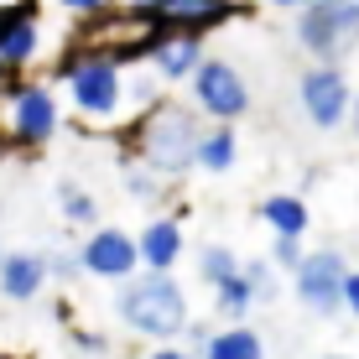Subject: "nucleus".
Here are the masks:
<instances>
[{
	"instance_id": "1",
	"label": "nucleus",
	"mask_w": 359,
	"mask_h": 359,
	"mask_svg": "<svg viewBox=\"0 0 359 359\" xmlns=\"http://www.w3.org/2000/svg\"><path fill=\"white\" fill-rule=\"evenodd\" d=\"M53 83H63L68 109L89 130H130L135 126V115H130V63H120V57L73 42L57 57Z\"/></svg>"
},
{
	"instance_id": "2",
	"label": "nucleus",
	"mask_w": 359,
	"mask_h": 359,
	"mask_svg": "<svg viewBox=\"0 0 359 359\" xmlns=\"http://www.w3.org/2000/svg\"><path fill=\"white\" fill-rule=\"evenodd\" d=\"M208 120L193 109V99H177V94H162L141 120L126 130L130 141V156L146 162L151 172H162L167 182L198 172V141H203Z\"/></svg>"
},
{
	"instance_id": "3",
	"label": "nucleus",
	"mask_w": 359,
	"mask_h": 359,
	"mask_svg": "<svg viewBox=\"0 0 359 359\" xmlns=\"http://www.w3.org/2000/svg\"><path fill=\"white\" fill-rule=\"evenodd\" d=\"M120 328L135 333V339H151V344H172L182 339V328L193 323V302H188V287H182L172 271H135L130 281H120L115 297Z\"/></svg>"
},
{
	"instance_id": "4",
	"label": "nucleus",
	"mask_w": 359,
	"mask_h": 359,
	"mask_svg": "<svg viewBox=\"0 0 359 359\" xmlns=\"http://www.w3.org/2000/svg\"><path fill=\"white\" fill-rule=\"evenodd\" d=\"M63 130V104H57L53 83L47 79H11V89L0 94V135H6L16 151H42V146L57 141Z\"/></svg>"
},
{
	"instance_id": "5",
	"label": "nucleus",
	"mask_w": 359,
	"mask_h": 359,
	"mask_svg": "<svg viewBox=\"0 0 359 359\" xmlns=\"http://www.w3.org/2000/svg\"><path fill=\"white\" fill-rule=\"evenodd\" d=\"M292 36L307 63H349L359 53V0H307L292 16Z\"/></svg>"
},
{
	"instance_id": "6",
	"label": "nucleus",
	"mask_w": 359,
	"mask_h": 359,
	"mask_svg": "<svg viewBox=\"0 0 359 359\" xmlns=\"http://www.w3.org/2000/svg\"><path fill=\"white\" fill-rule=\"evenodd\" d=\"M156 36H162L156 11L130 6V0H115L104 16L83 21V32L73 36V42L94 47V53H109V57H120V63H146V53H151Z\"/></svg>"
},
{
	"instance_id": "7",
	"label": "nucleus",
	"mask_w": 359,
	"mask_h": 359,
	"mask_svg": "<svg viewBox=\"0 0 359 359\" xmlns=\"http://www.w3.org/2000/svg\"><path fill=\"white\" fill-rule=\"evenodd\" d=\"M188 99L208 126H240V120L250 115V104H255L245 68L234 63V57H219V53H208L203 68L188 79Z\"/></svg>"
},
{
	"instance_id": "8",
	"label": "nucleus",
	"mask_w": 359,
	"mask_h": 359,
	"mask_svg": "<svg viewBox=\"0 0 359 359\" xmlns=\"http://www.w3.org/2000/svg\"><path fill=\"white\" fill-rule=\"evenodd\" d=\"M349 104H354V83L344 63H307L297 73V109L307 115V126L318 130L349 126Z\"/></svg>"
},
{
	"instance_id": "9",
	"label": "nucleus",
	"mask_w": 359,
	"mask_h": 359,
	"mask_svg": "<svg viewBox=\"0 0 359 359\" xmlns=\"http://www.w3.org/2000/svg\"><path fill=\"white\" fill-rule=\"evenodd\" d=\"M344 276H349V261H344V250H307L302 266L292 271V297L302 302V313L313 318H339L344 313Z\"/></svg>"
},
{
	"instance_id": "10",
	"label": "nucleus",
	"mask_w": 359,
	"mask_h": 359,
	"mask_svg": "<svg viewBox=\"0 0 359 359\" xmlns=\"http://www.w3.org/2000/svg\"><path fill=\"white\" fill-rule=\"evenodd\" d=\"M79 261H83V276L94 281H130L135 271H141V245H135L130 229L120 224H94L89 234H83L79 245Z\"/></svg>"
},
{
	"instance_id": "11",
	"label": "nucleus",
	"mask_w": 359,
	"mask_h": 359,
	"mask_svg": "<svg viewBox=\"0 0 359 359\" xmlns=\"http://www.w3.org/2000/svg\"><path fill=\"white\" fill-rule=\"evenodd\" d=\"M42 0H11L0 6V63L11 73H32L42 57Z\"/></svg>"
},
{
	"instance_id": "12",
	"label": "nucleus",
	"mask_w": 359,
	"mask_h": 359,
	"mask_svg": "<svg viewBox=\"0 0 359 359\" xmlns=\"http://www.w3.org/2000/svg\"><path fill=\"white\" fill-rule=\"evenodd\" d=\"M203 57H208V47H203L198 32H167L162 27V36H156L151 53H146V68H151L167 89H188V79L203 68Z\"/></svg>"
},
{
	"instance_id": "13",
	"label": "nucleus",
	"mask_w": 359,
	"mask_h": 359,
	"mask_svg": "<svg viewBox=\"0 0 359 359\" xmlns=\"http://www.w3.org/2000/svg\"><path fill=\"white\" fill-rule=\"evenodd\" d=\"M240 16H250L245 0H162V6H156V21H162L167 32H198V36L229 27V21H240Z\"/></svg>"
},
{
	"instance_id": "14",
	"label": "nucleus",
	"mask_w": 359,
	"mask_h": 359,
	"mask_svg": "<svg viewBox=\"0 0 359 359\" xmlns=\"http://www.w3.org/2000/svg\"><path fill=\"white\" fill-rule=\"evenodd\" d=\"M141 245V271H177L182 255H188V234H182L177 214H151L135 234Z\"/></svg>"
},
{
	"instance_id": "15",
	"label": "nucleus",
	"mask_w": 359,
	"mask_h": 359,
	"mask_svg": "<svg viewBox=\"0 0 359 359\" xmlns=\"http://www.w3.org/2000/svg\"><path fill=\"white\" fill-rule=\"evenodd\" d=\"M47 255L42 250H6L0 255V297L6 302H36L47 292Z\"/></svg>"
},
{
	"instance_id": "16",
	"label": "nucleus",
	"mask_w": 359,
	"mask_h": 359,
	"mask_svg": "<svg viewBox=\"0 0 359 359\" xmlns=\"http://www.w3.org/2000/svg\"><path fill=\"white\" fill-rule=\"evenodd\" d=\"M255 219L271 234H297V240H307V229H313V208H307L302 193H266L255 203Z\"/></svg>"
},
{
	"instance_id": "17",
	"label": "nucleus",
	"mask_w": 359,
	"mask_h": 359,
	"mask_svg": "<svg viewBox=\"0 0 359 359\" xmlns=\"http://www.w3.org/2000/svg\"><path fill=\"white\" fill-rule=\"evenodd\" d=\"M240 162V126H208L198 141V172L203 177H229Z\"/></svg>"
},
{
	"instance_id": "18",
	"label": "nucleus",
	"mask_w": 359,
	"mask_h": 359,
	"mask_svg": "<svg viewBox=\"0 0 359 359\" xmlns=\"http://www.w3.org/2000/svg\"><path fill=\"white\" fill-rule=\"evenodd\" d=\"M203 359H266V339L250 323H219L203 344Z\"/></svg>"
},
{
	"instance_id": "19",
	"label": "nucleus",
	"mask_w": 359,
	"mask_h": 359,
	"mask_svg": "<svg viewBox=\"0 0 359 359\" xmlns=\"http://www.w3.org/2000/svg\"><path fill=\"white\" fill-rule=\"evenodd\" d=\"M208 292H214V318L219 323H250V313L261 307V297H255L245 271H234L229 281H219V287H208Z\"/></svg>"
},
{
	"instance_id": "20",
	"label": "nucleus",
	"mask_w": 359,
	"mask_h": 359,
	"mask_svg": "<svg viewBox=\"0 0 359 359\" xmlns=\"http://www.w3.org/2000/svg\"><path fill=\"white\" fill-rule=\"evenodd\" d=\"M120 188H126V198H135L141 208H162L167 198H172V188H177V182H167L162 172H151L146 162H130L126 172H120Z\"/></svg>"
},
{
	"instance_id": "21",
	"label": "nucleus",
	"mask_w": 359,
	"mask_h": 359,
	"mask_svg": "<svg viewBox=\"0 0 359 359\" xmlns=\"http://www.w3.org/2000/svg\"><path fill=\"white\" fill-rule=\"evenodd\" d=\"M245 261L229 250V245H219V240H208V245H198V261H193V271H198V281H208V287H219V281H229L234 271H240Z\"/></svg>"
},
{
	"instance_id": "22",
	"label": "nucleus",
	"mask_w": 359,
	"mask_h": 359,
	"mask_svg": "<svg viewBox=\"0 0 359 359\" xmlns=\"http://www.w3.org/2000/svg\"><path fill=\"white\" fill-rule=\"evenodd\" d=\"M57 214L68 219V224H99V198L89 193V188H79L73 177H63L57 182Z\"/></svg>"
},
{
	"instance_id": "23",
	"label": "nucleus",
	"mask_w": 359,
	"mask_h": 359,
	"mask_svg": "<svg viewBox=\"0 0 359 359\" xmlns=\"http://www.w3.org/2000/svg\"><path fill=\"white\" fill-rule=\"evenodd\" d=\"M307 255V240H297V234H271V266L276 271H297Z\"/></svg>"
},
{
	"instance_id": "24",
	"label": "nucleus",
	"mask_w": 359,
	"mask_h": 359,
	"mask_svg": "<svg viewBox=\"0 0 359 359\" xmlns=\"http://www.w3.org/2000/svg\"><path fill=\"white\" fill-rule=\"evenodd\" d=\"M47 11H57V16H68V21H94V16H104L109 6H115V0H42Z\"/></svg>"
},
{
	"instance_id": "25",
	"label": "nucleus",
	"mask_w": 359,
	"mask_h": 359,
	"mask_svg": "<svg viewBox=\"0 0 359 359\" xmlns=\"http://www.w3.org/2000/svg\"><path fill=\"white\" fill-rule=\"evenodd\" d=\"M240 271L250 276V287H255V297H261V307L276 302V266H271V255H266V261H245Z\"/></svg>"
},
{
	"instance_id": "26",
	"label": "nucleus",
	"mask_w": 359,
	"mask_h": 359,
	"mask_svg": "<svg viewBox=\"0 0 359 359\" xmlns=\"http://www.w3.org/2000/svg\"><path fill=\"white\" fill-rule=\"evenodd\" d=\"M47 276H53L57 287H73V281H83L79 250H53V255H47Z\"/></svg>"
},
{
	"instance_id": "27",
	"label": "nucleus",
	"mask_w": 359,
	"mask_h": 359,
	"mask_svg": "<svg viewBox=\"0 0 359 359\" xmlns=\"http://www.w3.org/2000/svg\"><path fill=\"white\" fill-rule=\"evenodd\" d=\"M73 349H79L83 359H104L109 354V339H104V333H94V328H73Z\"/></svg>"
},
{
	"instance_id": "28",
	"label": "nucleus",
	"mask_w": 359,
	"mask_h": 359,
	"mask_svg": "<svg viewBox=\"0 0 359 359\" xmlns=\"http://www.w3.org/2000/svg\"><path fill=\"white\" fill-rule=\"evenodd\" d=\"M208 339H214V323H203V318H193V323L182 328V349H193V354H203Z\"/></svg>"
},
{
	"instance_id": "29",
	"label": "nucleus",
	"mask_w": 359,
	"mask_h": 359,
	"mask_svg": "<svg viewBox=\"0 0 359 359\" xmlns=\"http://www.w3.org/2000/svg\"><path fill=\"white\" fill-rule=\"evenodd\" d=\"M344 307H349V318H359V266H349V276H344Z\"/></svg>"
},
{
	"instance_id": "30",
	"label": "nucleus",
	"mask_w": 359,
	"mask_h": 359,
	"mask_svg": "<svg viewBox=\"0 0 359 359\" xmlns=\"http://www.w3.org/2000/svg\"><path fill=\"white\" fill-rule=\"evenodd\" d=\"M146 359H188L182 344H156V349H146Z\"/></svg>"
},
{
	"instance_id": "31",
	"label": "nucleus",
	"mask_w": 359,
	"mask_h": 359,
	"mask_svg": "<svg viewBox=\"0 0 359 359\" xmlns=\"http://www.w3.org/2000/svg\"><path fill=\"white\" fill-rule=\"evenodd\" d=\"M349 135L359 141V89H354V104H349Z\"/></svg>"
},
{
	"instance_id": "32",
	"label": "nucleus",
	"mask_w": 359,
	"mask_h": 359,
	"mask_svg": "<svg viewBox=\"0 0 359 359\" xmlns=\"http://www.w3.org/2000/svg\"><path fill=\"white\" fill-rule=\"evenodd\" d=\"M271 6H276V11H287V16H297V11H302L307 0H271Z\"/></svg>"
},
{
	"instance_id": "33",
	"label": "nucleus",
	"mask_w": 359,
	"mask_h": 359,
	"mask_svg": "<svg viewBox=\"0 0 359 359\" xmlns=\"http://www.w3.org/2000/svg\"><path fill=\"white\" fill-rule=\"evenodd\" d=\"M11 79H16V73H11L6 63H0V94H6V89H11Z\"/></svg>"
},
{
	"instance_id": "34",
	"label": "nucleus",
	"mask_w": 359,
	"mask_h": 359,
	"mask_svg": "<svg viewBox=\"0 0 359 359\" xmlns=\"http://www.w3.org/2000/svg\"><path fill=\"white\" fill-rule=\"evenodd\" d=\"M130 6H146V11H156V6H162V0H130Z\"/></svg>"
},
{
	"instance_id": "35",
	"label": "nucleus",
	"mask_w": 359,
	"mask_h": 359,
	"mask_svg": "<svg viewBox=\"0 0 359 359\" xmlns=\"http://www.w3.org/2000/svg\"><path fill=\"white\" fill-rule=\"evenodd\" d=\"M0 359H16V354H6V349H0Z\"/></svg>"
},
{
	"instance_id": "36",
	"label": "nucleus",
	"mask_w": 359,
	"mask_h": 359,
	"mask_svg": "<svg viewBox=\"0 0 359 359\" xmlns=\"http://www.w3.org/2000/svg\"><path fill=\"white\" fill-rule=\"evenodd\" d=\"M188 359H203V354H193V349H188Z\"/></svg>"
},
{
	"instance_id": "37",
	"label": "nucleus",
	"mask_w": 359,
	"mask_h": 359,
	"mask_svg": "<svg viewBox=\"0 0 359 359\" xmlns=\"http://www.w3.org/2000/svg\"><path fill=\"white\" fill-rule=\"evenodd\" d=\"M323 359H344V354H323Z\"/></svg>"
},
{
	"instance_id": "38",
	"label": "nucleus",
	"mask_w": 359,
	"mask_h": 359,
	"mask_svg": "<svg viewBox=\"0 0 359 359\" xmlns=\"http://www.w3.org/2000/svg\"><path fill=\"white\" fill-rule=\"evenodd\" d=\"M245 6H250V0H245Z\"/></svg>"
},
{
	"instance_id": "39",
	"label": "nucleus",
	"mask_w": 359,
	"mask_h": 359,
	"mask_svg": "<svg viewBox=\"0 0 359 359\" xmlns=\"http://www.w3.org/2000/svg\"><path fill=\"white\" fill-rule=\"evenodd\" d=\"M0 255H6V250H0Z\"/></svg>"
}]
</instances>
